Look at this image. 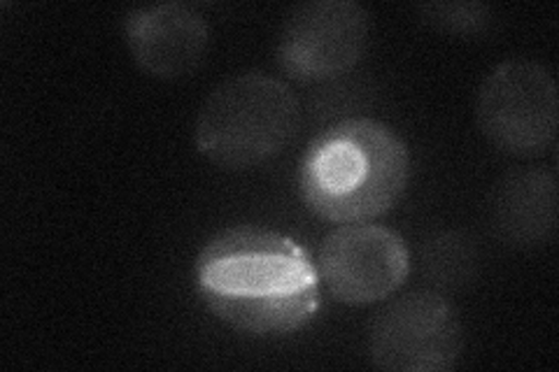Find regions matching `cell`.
Here are the masks:
<instances>
[{
  "label": "cell",
  "instance_id": "obj_1",
  "mask_svg": "<svg viewBox=\"0 0 559 372\" xmlns=\"http://www.w3.org/2000/svg\"><path fill=\"white\" fill-rule=\"evenodd\" d=\"M207 310L238 333L269 338L310 324L320 310V273L299 242L261 226L210 238L197 259Z\"/></svg>",
  "mask_w": 559,
  "mask_h": 372
},
{
  "label": "cell",
  "instance_id": "obj_2",
  "mask_svg": "<svg viewBox=\"0 0 559 372\" xmlns=\"http://www.w3.org/2000/svg\"><path fill=\"white\" fill-rule=\"evenodd\" d=\"M411 182V152L394 129L371 117L331 123L310 140L299 168L304 205L329 224L388 215Z\"/></svg>",
  "mask_w": 559,
  "mask_h": 372
},
{
  "label": "cell",
  "instance_id": "obj_3",
  "mask_svg": "<svg viewBox=\"0 0 559 372\" xmlns=\"http://www.w3.org/2000/svg\"><path fill=\"white\" fill-rule=\"evenodd\" d=\"M301 131V100L275 75L248 70L219 82L194 121L199 154L226 172L266 166Z\"/></svg>",
  "mask_w": 559,
  "mask_h": 372
},
{
  "label": "cell",
  "instance_id": "obj_4",
  "mask_svg": "<svg viewBox=\"0 0 559 372\" xmlns=\"http://www.w3.org/2000/svg\"><path fill=\"white\" fill-rule=\"evenodd\" d=\"M476 121L499 152L518 158L544 156L559 131V88L552 70L534 59L495 65L480 82Z\"/></svg>",
  "mask_w": 559,
  "mask_h": 372
},
{
  "label": "cell",
  "instance_id": "obj_5",
  "mask_svg": "<svg viewBox=\"0 0 559 372\" xmlns=\"http://www.w3.org/2000/svg\"><path fill=\"white\" fill-rule=\"evenodd\" d=\"M462 349L460 312L448 296L431 289L390 300L366 328V359L388 372H450Z\"/></svg>",
  "mask_w": 559,
  "mask_h": 372
},
{
  "label": "cell",
  "instance_id": "obj_6",
  "mask_svg": "<svg viewBox=\"0 0 559 372\" xmlns=\"http://www.w3.org/2000/svg\"><path fill=\"white\" fill-rule=\"evenodd\" d=\"M371 14L355 0H308L292 8L277 35L275 61L304 84L347 75L369 49Z\"/></svg>",
  "mask_w": 559,
  "mask_h": 372
},
{
  "label": "cell",
  "instance_id": "obj_7",
  "mask_svg": "<svg viewBox=\"0 0 559 372\" xmlns=\"http://www.w3.org/2000/svg\"><path fill=\"white\" fill-rule=\"evenodd\" d=\"M320 281L349 308L388 300L406 285L411 252L396 230L380 224H341L322 240L318 252Z\"/></svg>",
  "mask_w": 559,
  "mask_h": 372
},
{
  "label": "cell",
  "instance_id": "obj_8",
  "mask_svg": "<svg viewBox=\"0 0 559 372\" xmlns=\"http://www.w3.org/2000/svg\"><path fill=\"white\" fill-rule=\"evenodd\" d=\"M121 31L135 65L164 82L197 73L213 40L205 14L180 0L129 10Z\"/></svg>",
  "mask_w": 559,
  "mask_h": 372
},
{
  "label": "cell",
  "instance_id": "obj_9",
  "mask_svg": "<svg viewBox=\"0 0 559 372\" xmlns=\"http://www.w3.org/2000/svg\"><path fill=\"white\" fill-rule=\"evenodd\" d=\"M495 236L515 250H534L557 236V177L532 168L506 175L489 203Z\"/></svg>",
  "mask_w": 559,
  "mask_h": 372
},
{
  "label": "cell",
  "instance_id": "obj_10",
  "mask_svg": "<svg viewBox=\"0 0 559 372\" xmlns=\"http://www.w3.org/2000/svg\"><path fill=\"white\" fill-rule=\"evenodd\" d=\"M423 277L431 291L448 293L468 287L478 275L480 254L476 242L460 230H441L431 236L419 252Z\"/></svg>",
  "mask_w": 559,
  "mask_h": 372
},
{
  "label": "cell",
  "instance_id": "obj_11",
  "mask_svg": "<svg viewBox=\"0 0 559 372\" xmlns=\"http://www.w3.org/2000/svg\"><path fill=\"white\" fill-rule=\"evenodd\" d=\"M417 14L423 22L439 28L448 35H460V38H474L489 28L495 22V10L485 3H423L417 5Z\"/></svg>",
  "mask_w": 559,
  "mask_h": 372
}]
</instances>
